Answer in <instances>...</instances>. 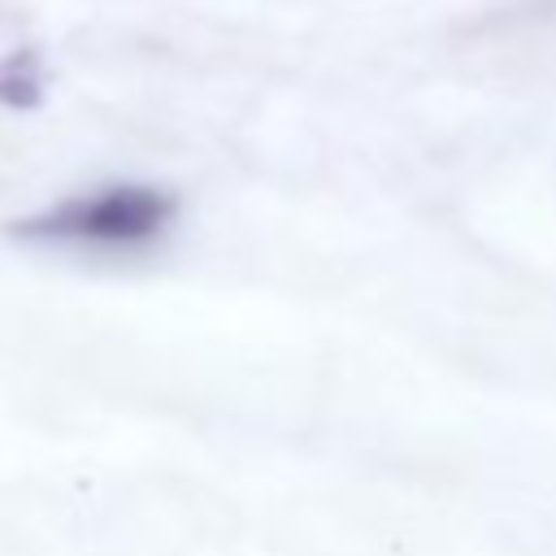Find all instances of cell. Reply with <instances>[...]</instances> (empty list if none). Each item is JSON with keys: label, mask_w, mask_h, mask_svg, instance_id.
<instances>
[{"label": "cell", "mask_w": 556, "mask_h": 556, "mask_svg": "<svg viewBox=\"0 0 556 556\" xmlns=\"http://www.w3.org/2000/svg\"><path fill=\"white\" fill-rule=\"evenodd\" d=\"M174 200L156 187H100L91 195L61 200L43 217L22 222V239L56 243L74 252H135L165 235Z\"/></svg>", "instance_id": "6da1fadb"}]
</instances>
